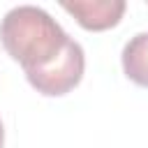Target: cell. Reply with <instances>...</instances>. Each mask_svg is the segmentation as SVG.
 <instances>
[{
    "mask_svg": "<svg viewBox=\"0 0 148 148\" xmlns=\"http://www.w3.org/2000/svg\"><path fill=\"white\" fill-rule=\"evenodd\" d=\"M0 42L23 67L28 83L44 97L67 95L83 79L86 53L81 44L42 7L9 9L0 21Z\"/></svg>",
    "mask_w": 148,
    "mask_h": 148,
    "instance_id": "obj_1",
    "label": "cell"
},
{
    "mask_svg": "<svg viewBox=\"0 0 148 148\" xmlns=\"http://www.w3.org/2000/svg\"><path fill=\"white\" fill-rule=\"evenodd\" d=\"M60 7L69 12L81 28L99 32L120 23L127 2L125 0H65L60 2Z\"/></svg>",
    "mask_w": 148,
    "mask_h": 148,
    "instance_id": "obj_2",
    "label": "cell"
},
{
    "mask_svg": "<svg viewBox=\"0 0 148 148\" xmlns=\"http://www.w3.org/2000/svg\"><path fill=\"white\" fill-rule=\"evenodd\" d=\"M123 72L130 81L141 88H148V32L134 35L123 46Z\"/></svg>",
    "mask_w": 148,
    "mask_h": 148,
    "instance_id": "obj_3",
    "label": "cell"
},
{
    "mask_svg": "<svg viewBox=\"0 0 148 148\" xmlns=\"http://www.w3.org/2000/svg\"><path fill=\"white\" fill-rule=\"evenodd\" d=\"M5 146V127H2V120H0V148Z\"/></svg>",
    "mask_w": 148,
    "mask_h": 148,
    "instance_id": "obj_4",
    "label": "cell"
}]
</instances>
